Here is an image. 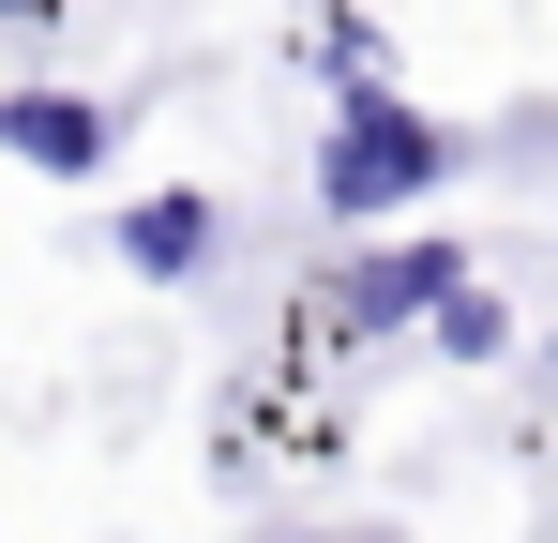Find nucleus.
I'll use <instances>...</instances> for the list:
<instances>
[{
  "label": "nucleus",
  "mask_w": 558,
  "mask_h": 543,
  "mask_svg": "<svg viewBox=\"0 0 558 543\" xmlns=\"http://www.w3.org/2000/svg\"><path fill=\"white\" fill-rule=\"evenodd\" d=\"M0 15H31V31H46V15H61V0H0Z\"/></svg>",
  "instance_id": "obj_7"
},
{
  "label": "nucleus",
  "mask_w": 558,
  "mask_h": 543,
  "mask_svg": "<svg viewBox=\"0 0 558 543\" xmlns=\"http://www.w3.org/2000/svg\"><path fill=\"white\" fill-rule=\"evenodd\" d=\"M0 152L46 167V181H92L121 152V106H92V90H0Z\"/></svg>",
  "instance_id": "obj_3"
},
{
  "label": "nucleus",
  "mask_w": 558,
  "mask_h": 543,
  "mask_svg": "<svg viewBox=\"0 0 558 543\" xmlns=\"http://www.w3.org/2000/svg\"><path fill=\"white\" fill-rule=\"evenodd\" d=\"M317 76H332V90H363V76H392V31L332 0V15H317Z\"/></svg>",
  "instance_id": "obj_6"
},
{
  "label": "nucleus",
  "mask_w": 558,
  "mask_h": 543,
  "mask_svg": "<svg viewBox=\"0 0 558 543\" xmlns=\"http://www.w3.org/2000/svg\"><path fill=\"white\" fill-rule=\"evenodd\" d=\"M211 242H227V212H211L196 181H151V196L121 212V272H151V287H196Z\"/></svg>",
  "instance_id": "obj_4"
},
{
  "label": "nucleus",
  "mask_w": 558,
  "mask_h": 543,
  "mask_svg": "<svg viewBox=\"0 0 558 543\" xmlns=\"http://www.w3.org/2000/svg\"><path fill=\"white\" fill-rule=\"evenodd\" d=\"M453 242H377V257L332 272V302H317V333H348V348H377V333H423V302L453 287Z\"/></svg>",
  "instance_id": "obj_2"
},
{
  "label": "nucleus",
  "mask_w": 558,
  "mask_h": 543,
  "mask_svg": "<svg viewBox=\"0 0 558 543\" xmlns=\"http://www.w3.org/2000/svg\"><path fill=\"white\" fill-rule=\"evenodd\" d=\"M423 348H438V362H498V348H513V302H498L483 272H453V287L423 302Z\"/></svg>",
  "instance_id": "obj_5"
},
{
  "label": "nucleus",
  "mask_w": 558,
  "mask_h": 543,
  "mask_svg": "<svg viewBox=\"0 0 558 543\" xmlns=\"http://www.w3.org/2000/svg\"><path fill=\"white\" fill-rule=\"evenodd\" d=\"M544 377H558V333H544Z\"/></svg>",
  "instance_id": "obj_8"
},
{
  "label": "nucleus",
  "mask_w": 558,
  "mask_h": 543,
  "mask_svg": "<svg viewBox=\"0 0 558 543\" xmlns=\"http://www.w3.org/2000/svg\"><path fill=\"white\" fill-rule=\"evenodd\" d=\"M453 167H468V136H453V121H423L392 76H363V90H332V136H317V212L392 227V212H423Z\"/></svg>",
  "instance_id": "obj_1"
}]
</instances>
